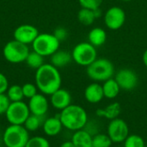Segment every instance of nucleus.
Returning <instances> with one entry per match:
<instances>
[{"label":"nucleus","instance_id":"f257e3e1","mask_svg":"<svg viewBox=\"0 0 147 147\" xmlns=\"http://www.w3.org/2000/svg\"><path fill=\"white\" fill-rule=\"evenodd\" d=\"M34 81L38 90L46 96L52 95L60 89L62 84V78L59 69L51 63H45L36 70Z\"/></svg>","mask_w":147,"mask_h":147},{"label":"nucleus","instance_id":"f03ea898","mask_svg":"<svg viewBox=\"0 0 147 147\" xmlns=\"http://www.w3.org/2000/svg\"><path fill=\"white\" fill-rule=\"evenodd\" d=\"M64 128L76 132L84 129L86 126L89 116L84 108L78 104H71L59 114Z\"/></svg>","mask_w":147,"mask_h":147},{"label":"nucleus","instance_id":"7ed1b4c3","mask_svg":"<svg viewBox=\"0 0 147 147\" xmlns=\"http://www.w3.org/2000/svg\"><path fill=\"white\" fill-rule=\"evenodd\" d=\"M87 76L94 82H105L115 76V66L108 59H96L86 69Z\"/></svg>","mask_w":147,"mask_h":147},{"label":"nucleus","instance_id":"20e7f679","mask_svg":"<svg viewBox=\"0 0 147 147\" xmlns=\"http://www.w3.org/2000/svg\"><path fill=\"white\" fill-rule=\"evenodd\" d=\"M29 138V132L23 125L9 124L3 133L2 141L5 147H25Z\"/></svg>","mask_w":147,"mask_h":147},{"label":"nucleus","instance_id":"39448f33","mask_svg":"<svg viewBox=\"0 0 147 147\" xmlns=\"http://www.w3.org/2000/svg\"><path fill=\"white\" fill-rule=\"evenodd\" d=\"M59 46L60 41L50 33H40L32 43L33 50L44 58L53 55L59 49Z\"/></svg>","mask_w":147,"mask_h":147},{"label":"nucleus","instance_id":"423d86ee","mask_svg":"<svg viewBox=\"0 0 147 147\" xmlns=\"http://www.w3.org/2000/svg\"><path fill=\"white\" fill-rule=\"evenodd\" d=\"M29 52V48L27 45L16 40L7 42L3 48V55L4 59L11 64L25 62Z\"/></svg>","mask_w":147,"mask_h":147},{"label":"nucleus","instance_id":"0eeeda50","mask_svg":"<svg viewBox=\"0 0 147 147\" xmlns=\"http://www.w3.org/2000/svg\"><path fill=\"white\" fill-rule=\"evenodd\" d=\"M71 56L76 64L87 67L97 59V52L90 42H81L74 47Z\"/></svg>","mask_w":147,"mask_h":147},{"label":"nucleus","instance_id":"6e6552de","mask_svg":"<svg viewBox=\"0 0 147 147\" xmlns=\"http://www.w3.org/2000/svg\"><path fill=\"white\" fill-rule=\"evenodd\" d=\"M29 115L28 103L23 101L10 102L5 113L6 120L10 125H23Z\"/></svg>","mask_w":147,"mask_h":147},{"label":"nucleus","instance_id":"1a4fd4ad","mask_svg":"<svg viewBox=\"0 0 147 147\" xmlns=\"http://www.w3.org/2000/svg\"><path fill=\"white\" fill-rule=\"evenodd\" d=\"M107 134L111 139L113 144L123 143L130 134L129 127L126 121L118 117L109 121V123L107 127Z\"/></svg>","mask_w":147,"mask_h":147},{"label":"nucleus","instance_id":"9d476101","mask_svg":"<svg viewBox=\"0 0 147 147\" xmlns=\"http://www.w3.org/2000/svg\"><path fill=\"white\" fill-rule=\"evenodd\" d=\"M118 83L121 90L130 91L134 90L139 83L137 73L128 68H123L115 74L114 78Z\"/></svg>","mask_w":147,"mask_h":147},{"label":"nucleus","instance_id":"9b49d317","mask_svg":"<svg viewBox=\"0 0 147 147\" xmlns=\"http://www.w3.org/2000/svg\"><path fill=\"white\" fill-rule=\"evenodd\" d=\"M125 22L126 13L118 6L109 8L104 15V23L107 28L111 30L120 29L124 25Z\"/></svg>","mask_w":147,"mask_h":147},{"label":"nucleus","instance_id":"f8f14e48","mask_svg":"<svg viewBox=\"0 0 147 147\" xmlns=\"http://www.w3.org/2000/svg\"><path fill=\"white\" fill-rule=\"evenodd\" d=\"M39 34L36 27L31 24H22L14 30L13 35L14 40L28 46L30 44L32 45Z\"/></svg>","mask_w":147,"mask_h":147},{"label":"nucleus","instance_id":"ddd939ff","mask_svg":"<svg viewBox=\"0 0 147 147\" xmlns=\"http://www.w3.org/2000/svg\"><path fill=\"white\" fill-rule=\"evenodd\" d=\"M49 100L47 96L42 93H37L35 96L28 99V106L30 114L43 117L49 109Z\"/></svg>","mask_w":147,"mask_h":147},{"label":"nucleus","instance_id":"4468645a","mask_svg":"<svg viewBox=\"0 0 147 147\" xmlns=\"http://www.w3.org/2000/svg\"><path fill=\"white\" fill-rule=\"evenodd\" d=\"M49 102L51 106L57 110H63L71 104L72 97L71 93L65 89H59L49 96Z\"/></svg>","mask_w":147,"mask_h":147},{"label":"nucleus","instance_id":"2eb2a0df","mask_svg":"<svg viewBox=\"0 0 147 147\" xmlns=\"http://www.w3.org/2000/svg\"><path fill=\"white\" fill-rule=\"evenodd\" d=\"M41 127L45 135L48 137H55L59 135L64 128L59 115L46 118L43 121Z\"/></svg>","mask_w":147,"mask_h":147},{"label":"nucleus","instance_id":"dca6fc26","mask_svg":"<svg viewBox=\"0 0 147 147\" xmlns=\"http://www.w3.org/2000/svg\"><path fill=\"white\" fill-rule=\"evenodd\" d=\"M84 98L91 104H96L102 101L104 98L102 86L99 83L94 82L90 84L84 90Z\"/></svg>","mask_w":147,"mask_h":147},{"label":"nucleus","instance_id":"f3484780","mask_svg":"<svg viewBox=\"0 0 147 147\" xmlns=\"http://www.w3.org/2000/svg\"><path fill=\"white\" fill-rule=\"evenodd\" d=\"M121 112V104L117 102L109 104L103 109H97L96 111V115L100 118H104L109 121H112L119 117Z\"/></svg>","mask_w":147,"mask_h":147},{"label":"nucleus","instance_id":"a211bd4d","mask_svg":"<svg viewBox=\"0 0 147 147\" xmlns=\"http://www.w3.org/2000/svg\"><path fill=\"white\" fill-rule=\"evenodd\" d=\"M71 140L76 147H92L93 136L85 129H81L73 132Z\"/></svg>","mask_w":147,"mask_h":147},{"label":"nucleus","instance_id":"6ab92c4d","mask_svg":"<svg viewBox=\"0 0 147 147\" xmlns=\"http://www.w3.org/2000/svg\"><path fill=\"white\" fill-rule=\"evenodd\" d=\"M50 61L53 65L55 67L61 68L64 66H66L69 65L71 60H72V56L71 53L67 52V51H63V50H58L55 52L53 55L50 56Z\"/></svg>","mask_w":147,"mask_h":147},{"label":"nucleus","instance_id":"aec40b11","mask_svg":"<svg viewBox=\"0 0 147 147\" xmlns=\"http://www.w3.org/2000/svg\"><path fill=\"white\" fill-rule=\"evenodd\" d=\"M102 90H103V95L104 97L107 99H115L116 98L121 91V88L116 82V80L112 78L102 84Z\"/></svg>","mask_w":147,"mask_h":147},{"label":"nucleus","instance_id":"412c9836","mask_svg":"<svg viewBox=\"0 0 147 147\" xmlns=\"http://www.w3.org/2000/svg\"><path fill=\"white\" fill-rule=\"evenodd\" d=\"M88 40V42H90L95 47H101L105 44L107 40V33L102 28H94L90 31Z\"/></svg>","mask_w":147,"mask_h":147},{"label":"nucleus","instance_id":"4be33fe9","mask_svg":"<svg viewBox=\"0 0 147 147\" xmlns=\"http://www.w3.org/2000/svg\"><path fill=\"white\" fill-rule=\"evenodd\" d=\"M78 19L81 24L84 26H90L95 22L96 17L94 9L81 8V9L78 13Z\"/></svg>","mask_w":147,"mask_h":147},{"label":"nucleus","instance_id":"5701e85b","mask_svg":"<svg viewBox=\"0 0 147 147\" xmlns=\"http://www.w3.org/2000/svg\"><path fill=\"white\" fill-rule=\"evenodd\" d=\"M5 94L8 96L10 102H20V101H22V99L24 98L22 88V86H20L18 84L9 85Z\"/></svg>","mask_w":147,"mask_h":147},{"label":"nucleus","instance_id":"b1692460","mask_svg":"<svg viewBox=\"0 0 147 147\" xmlns=\"http://www.w3.org/2000/svg\"><path fill=\"white\" fill-rule=\"evenodd\" d=\"M25 62L27 63V65L32 68V69H35L37 70L38 68H40L44 63V57L41 56L40 54H39L38 53H36L35 51H30Z\"/></svg>","mask_w":147,"mask_h":147},{"label":"nucleus","instance_id":"393cba45","mask_svg":"<svg viewBox=\"0 0 147 147\" xmlns=\"http://www.w3.org/2000/svg\"><path fill=\"white\" fill-rule=\"evenodd\" d=\"M42 123H43L42 117L30 114V115L28 117V119L24 122L23 126L28 132H35L40 127H41Z\"/></svg>","mask_w":147,"mask_h":147},{"label":"nucleus","instance_id":"a878e982","mask_svg":"<svg viewBox=\"0 0 147 147\" xmlns=\"http://www.w3.org/2000/svg\"><path fill=\"white\" fill-rule=\"evenodd\" d=\"M113 142L107 134L99 133L93 136L92 147H111Z\"/></svg>","mask_w":147,"mask_h":147},{"label":"nucleus","instance_id":"bb28decb","mask_svg":"<svg viewBox=\"0 0 147 147\" xmlns=\"http://www.w3.org/2000/svg\"><path fill=\"white\" fill-rule=\"evenodd\" d=\"M124 147H146L144 139L138 134H129L123 142Z\"/></svg>","mask_w":147,"mask_h":147},{"label":"nucleus","instance_id":"cd10ccee","mask_svg":"<svg viewBox=\"0 0 147 147\" xmlns=\"http://www.w3.org/2000/svg\"><path fill=\"white\" fill-rule=\"evenodd\" d=\"M25 147H51L49 140L43 136L30 137Z\"/></svg>","mask_w":147,"mask_h":147},{"label":"nucleus","instance_id":"c85d7f7f","mask_svg":"<svg viewBox=\"0 0 147 147\" xmlns=\"http://www.w3.org/2000/svg\"><path fill=\"white\" fill-rule=\"evenodd\" d=\"M22 88L24 98L30 99L31 97H33L34 96H35L38 93V88L35 84L26 83L22 86Z\"/></svg>","mask_w":147,"mask_h":147},{"label":"nucleus","instance_id":"c756f323","mask_svg":"<svg viewBox=\"0 0 147 147\" xmlns=\"http://www.w3.org/2000/svg\"><path fill=\"white\" fill-rule=\"evenodd\" d=\"M84 129H85L92 136L100 133V126H99L98 122L96 121V120H90L89 119V121Z\"/></svg>","mask_w":147,"mask_h":147},{"label":"nucleus","instance_id":"7c9ffc66","mask_svg":"<svg viewBox=\"0 0 147 147\" xmlns=\"http://www.w3.org/2000/svg\"><path fill=\"white\" fill-rule=\"evenodd\" d=\"M103 0H78L79 4L82 8H86L90 9H96L100 8Z\"/></svg>","mask_w":147,"mask_h":147},{"label":"nucleus","instance_id":"2f4dec72","mask_svg":"<svg viewBox=\"0 0 147 147\" xmlns=\"http://www.w3.org/2000/svg\"><path fill=\"white\" fill-rule=\"evenodd\" d=\"M9 104L10 101L9 100L6 94H0V115H5Z\"/></svg>","mask_w":147,"mask_h":147},{"label":"nucleus","instance_id":"473e14b6","mask_svg":"<svg viewBox=\"0 0 147 147\" xmlns=\"http://www.w3.org/2000/svg\"><path fill=\"white\" fill-rule=\"evenodd\" d=\"M53 34H54V36H55L60 42L65 40L67 39V37H68V32H67V30H66L65 28H62V27L57 28L54 30Z\"/></svg>","mask_w":147,"mask_h":147},{"label":"nucleus","instance_id":"72a5a7b5","mask_svg":"<svg viewBox=\"0 0 147 147\" xmlns=\"http://www.w3.org/2000/svg\"><path fill=\"white\" fill-rule=\"evenodd\" d=\"M9 81H8V78L7 77L0 72V94H4L6 93L8 88H9Z\"/></svg>","mask_w":147,"mask_h":147},{"label":"nucleus","instance_id":"f704fd0d","mask_svg":"<svg viewBox=\"0 0 147 147\" xmlns=\"http://www.w3.org/2000/svg\"><path fill=\"white\" fill-rule=\"evenodd\" d=\"M59 147H76L74 146V144L71 142V140H66V141H64Z\"/></svg>","mask_w":147,"mask_h":147},{"label":"nucleus","instance_id":"c9c22d12","mask_svg":"<svg viewBox=\"0 0 147 147\" xmlns=\"http://www.w3.org/2000/svg\"><path fill=\"white\" fill-rule=\"evenodd\" d=\"M142 59H143V63H144L145 66L147 68V49L144 52V53H143Z\"/></svg>","mask_w":147,"mask_h":147},{"label":"nucleus","instance_id":"e433bc0d","mask_svg":"<svg viewBox=\"0 0 147 147\" xmlns=\"http://www.w3.org/2000/svg\"><path fill=\"white\" fill-rule=\"evenodd\" d=\"M122 2H130V1H132V0H121Z\"/></svg>","mask_w":147,"mask_h":147},{"label":"nucleus","instance_id":"4c0bfd02","mask_svg":"<svg viewBox=\"0 0 147 147\" xmlns=\"http://www.w3.org/2000/svg\"><path fill=\"white\" fill-rule=\"evenodd\" d=\"M146 147H147V146H146Z\"/></svg>","mask_w":147,"mask_h":147}]
</instances>
